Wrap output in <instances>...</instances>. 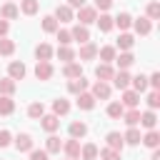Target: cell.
Returning <instances> with one entry per match:
<instances>
[{
    "mask_svg": "<svg viewBox=\"0 0 160 160\" xmlns=\"http://www.w3.org/2000/svg\"><path fill=\"white\" fill-rule=\"evenodd\" d=\"M35 75H38V80H50V78H52V65H50V60H38Z\"/></svg>",
    "mask_w": 160,
    "mask_h": 160,
    "instance_id": "cell-1",
    "label": "cell"
},
{
    "mask_svg": "<svg viewBox=\"0 0 160 160\" xmlns=\"http://www.w3.org/2000/svg\"><path fill=\"white\" fill-rule=\"evenodd\" d=\"M15 148H18L20 152H25V150H32V138H30L28 132H20V135L15 138Z\"/></svg>",
    "mask_w": 160,
    "mask_h": 160,
    "instance_id": "cell-2",
    "label": "cell"
},
{
    "mask_svg": "<svg viewBox=\"0 0 160 160\" xmlns=\"http://www.w3.org/2000/svg\"><path fill=\"white\" fill-rule=\"evenodd\" d=\"M80 22L82 25H88V22H92V20H98V12H95V8H88V5H82L80 8Z\"/></svg>",
    "mask_w": 160,
    "mask_h": 160,
    "instance_id": "cell-3",
    "label": "cell"
},
{
    "mask_svg": "<svg viewBox=\"0 0 160 160\" xmlns=\"http://www.w3.org/2000/svg\"><path fill=\"white\" fill-rule=\"evenodd\" d=\"M70 35H72V40H80V42H90V32H88V28H85V25H75V28L70 30Z\"/></svg>",
    "mask_w": 160,
    "mask_h": 160,
    "instance_id": "cell-4",
    "label": "cell"
},
{
    "mask_svg": "<svg viewBox=\"0 0 160 160\" xmlns=\"http://www.w3.org/2000/svg\"><path fill=\"white\" fill-rule=\"evenodd\" d=\"M8 72H10V80H22L25 78V65L22 62H10Z\"/></svg>",
    "mask_w": 160,
    "mask_h": 160,
    "instance_id": "cell-5",
    "label": "cell"
},
{
    "mask_svg": "<svg viewBox=\"0 0 160 160\" xmlns=\"http://www.w3.org/2000/svg\"><path fill=\"white\" fill-rule=\"evenodd\" d=\"M92 98L108 100V98H110V85H108V82H95V85H92Z\"/></svg>",
    "mask_w": 160,
    "mask_h": 160,
    "instance_id": "cell-6",
    "label": "cell"
},
{
    "mask_svg": "<svg viewBox=\"0 0 160 160\" xmlns=\"http://www.w3.org/2000/svg\"><path fill=\"white\" fill-rule=\"evenodd\" d=\"M112 82H115V88H120V90H128V85H130V75H128L125 70H120L118 75H112Z\"/></svg>",
    "mask_w": 160,
    "mask_h": 160,
    "instance_id": "cell-7",
    "label": "cell"
},
{
    "mask_svg": "<svg viewBox=\"0 0 160 160\" xmlns=\"http://www.w3.org/2000/svg\"><path fill=\"white\" fill-rule=\"evenodd\" d=\"M95 75L100 78V82H105V80H112V75H115V72H112V68H110V65H98V68H95Z\"/></svg>",
    "mask_w": 160,
    "mask_h": 160,
    "instance_id": "cell-8",
    "label": "cell"
},
{
    "mask_svg": "<svg viewBox=\"0 0 160 160\" xmlns=\"http://www.w3.org/2000/svg\"><path fill=\"white\" fill-rule=\"evenodd\" d=\"M138 102H140V95H138V92H132V90H125V92H122V102H120V105L135 108Z\"/></svg>",
    "mask_w": 160,
    "mask_h": 160,
    "instance_id": "cell-9",
    "label": "cell"
},
{
    "mask_svg": "<svg viewBox=\"0 0 160 160\" xmlns=\"http://www.w3.org/2000/svg\"><path fill=\"white\" fill-rule=\"evenodd\" d=\"M78 105H80L82 110H92V108H95V98L88 95V92H80V95H78Z\"/></svg>",
    "mask_w": 160,
    "mask_h": 160,
    "instance_id": "cell-10",
    "label": "cell"
},
{
    "mask_svg": "<svg viewBox=\"0 0 160 160\" xmlns=\"http://www.w3.org/2000/svg\"><path fill=\"white\" fill-rule=\"evenodd\" d=\"M108 148L110 150H122V135L120 132H108Z\"/></svg>",
    "mask_w": 160,
    "mask_h": 160,
    "instance_id": "cell-11",
    "label": "cell"
},
{
    "mask_svg": "<svg viewBox=\"0 0 160 160\" xmlns=\"http://www.w3.org/2000/svg\"><path fill=\"white\" fill-rule=\"evenodd\" d=\"M62 148H65V152L70 155V160H75V158L80 155V142H78L75 138H72V140H68V142H65Z\"/></svg>",
    "mask_w": 160,
    "mask_h": 160,
    "instance_id": "cell-12",
    "label": "cell"
},
{
    "mask_svg": "<svg viewBox=\"0 0 160 160\" xmlns=\"http://www.w3.org/2000/svg\"><path fill=\"white\" fill-rule=\"evenodd\" d=\"M55 20H60V22H68V20H72V10H70L68 5H60V8L55 10Z\"/></svg>",
    "mask_w": 160,
    "mask_h": 160,
    "instance_id": "cell-13",
    "label": "cell"
},
{
    "mask_svg": "<svg viewBox=\"0 0 160 160\" xmlns=\"http://www.w3.org/2000/svg\"><path fill=\"white\" fill-rule=\"evenodd\" d=\"M98 55V48L92 45V42H82V48H80V58L82 60H90V58H95Z\"/></svg>",
    "mask_w": 160,
    "mask_h": 160,
    "instance_id": "cell-14",
    "label": "cell"
},
{
    "mask_svg": "<svg viewBox=\"0 0 160 160\" xmlns=\"http://www.w3.org/2000/svg\"><path fill=\"white\" fill-rule=\"evenodd\" d=\"M85 88H88V80H85L82 75H80V78H75V80H70V85H68V90H70V92H82Z\"/></svg>",
    "mask_w": 160,
    "mask_h": 160,
    "instance_id": "cell-15",
    "label": "cell"
},
{
    "mask_svg": "<svg viewBox=\"0 0 160 160\" xmlns=\"http://www.w3.org/2000/svg\"><path fill=\"white\" fill-rule=\"evenodd\" d=\"M58 125H60V120H58V115H42V128H45L48 132H52V130H58Z\"/></svg>",
    "mask_w": 160,
    "mask_h": 160,
    "instance_id": "cell-16",
    "label": "cell"
},
{
    "mask_svg": "<svg viewBox=\"0 0 160 160\" xmlns=\"http://www.w3.org/2000/svg\"><path fill=\"white\" fill-rule=\"evenodd\" d=\"M85 132H88V125H85V122H80V120L70 122V135H72V138H82Z\"/></svg>",
    "mask_w": 160,
    "mask_h": 160,
    "instance_id": "cell-17",
    "label": "cell"
},
{
    "mask_svg": "<svg viewBox=\"0 0 160 160\" xmlns=\"http://www.w3.org/2000/svg\"><path fill=\"white\" fill-rule=\"evenodd\" d=\"M0 15H2V18H8V20H12V18H18V15H20V8H15L12 2H8V5H2Z\"/></svg>",
    "mask_w": 160,
    "mask_h": 160,
    "instance_id": "cell-18",
    "label": "cell"
},
{
    "mask_svg": "<svg viewBox=\"0 0 160 160\" xmlns=\"http://www.w3.org/2000/svg\"><path fill=\"white\" fill-rule=\"evenodd\" d=\"M35 55H38V60H50L52 48H50V45H45V42H40V45L35 48Z\"/></svg>",
    "mask_w": 160,
    "mask_h": 160,
    "instance_id": "cell-19",
    "label": "cell"
},
{
    "mask_svg": "<svg viewBox=\"0 0 160 160\" xmlns=\"http://www.w3.org/2000/svg\"><path fill=\"white\" fill-rule=\"evenodd\" d=\"M52 110H55V115H65V112L70 110V102L62 100V98H58V100L52 102Z\"/></svg>",
    "mask_w": 160,
    "mask_h": 160,
    "instance_id": "cell-20",
    "label": "cell"
},
{
    "mask_svg": "<svg viewBox=\"0 0 160 160\" xmlns=\"http://www.w3.org/2000/svg\"><path fill=\"white\" fill-rule=\"evenodd\" d=\"M140 122H142L145 128H150V130H152V128H155V122H158V118H155V112H152V110H148V112H142V115H140Z\"/></svg>",
    "mask_w": 160,
    "mask_h": 160,
    "instance_id": "cell-21",
    "label": "cell"
},
{
    "mask_svg": "<svg viewBox=\"0 0 160 160\" xmlns=\"http://www.w3.org/2000/svg\"><path fill=\"white\" fill-rule=\"evenodd\" d=\"M80 152H82V160H95V158H98V145L88 142V145H85Z\"/></svg>",
    "mask_w": 160,
    "mask_h": 160,
    "instance_id": "cell-22",
    "label": "cell"
},
{
    "mask_svg": "<svg viewBox=\"0 0 160 160\" xmlns=\"http://www.w3.org/2000/svg\"><path fill=\"white\" fill-rule=\"evenodd\" d=\"M20 10H22L25 15H35V12H38V0H22V2H20Z\"/></svg>",
    "mask_w": 160,
    "mask_h": 160,
    "instance_id": "cell-23",
    "label": "cell"
},
{
    "mask_svg": "<svg viewBox=\"0 0 160 160\" xmlns=\"http://www.w3.org/2000/svg\"><path fill=\"white\" fill-rule=\"evenodd\" d=\"M112 25H115V22H112V18H110V15H100V18H98V28H100L102 32L112 30Z\"/></svg>",
    "mask_w": 160,
    "mask_h": 160,
    "instance_id": "cell-24",
    "label": "cell"
},
{
    "mask_svg": "<svg viewBox=\"0 0 160 160\" xmlns=\"http://www.w3.org/2000/svg\"><path fill=\"white\" fill-rule=\"evenodd\" d=\"M108 115H110V118H122V115H125V108H122L120 102H110V105H108Z\"/></svg>",
    "mask_w": 160,
    "mask_h": 160,
    "instance_id": "cell-25",
    "label": "cell"
},
{
    "mask_svg": "<svg viewBox=\"0 0 160 160\" xmlns=\"http://www.w3.org/2000/svg\"><path fill=\"white\" fill-rule=\"evenodd\" d=\"M140 140H142L148 148H158V142H160V135H158L155 130H150V132H148L145 138H140Z\"/></svg>",
    "mask_w": 160,
    "mask_h": 160,
    "instance_id": "cell-26",
    "label": "cell"
},
{
    "mask_svg": "<svg viewBox=\"0 0 160 160\" xmlns=\"http://www.w3.org/2000/svg\"><path fill=\"white\" fill-rule=\"evenodd\" d=\"M15 110V102L10 98H0V115H10Z\"/></svg>",
    "mask_w": 160,
    "mask_h": 160,
    "instance_id": "cell-27",
    "label": "cell"
},
{
    "mask_svg": "<svg viewBox=\"0 0 160 160\" xmlns=\"http://www.w3.org/2000/svg\"><path fill=\"white\" fill-rule=\"evenodd\" d=\"M112 22H115L118 28H122V30H125V28H130V22H132V18H130L128 12H120V15H118V18L112 20Z\"/></svg>",
    "mask_w": 160,
    "mask_h": 160,
    "instance_id": "cell-28",
    "label": "cell"
},
{
    "mask_svg": "<svg viewBox=\"0 0 160 160\" xmlns=\"http://www.w3.org/2000/svg\"><path fill=\"white\" fill-rule=\"evenodd\" d=\"M42 30H45V32H55V30H58V20H55L52 15L42 18Z\"/></svg>",
    "mask_w": 160,
    "mask_h": 160,
    "instance_id": "cell-29",
    "label": "cell"
},
{
    "mask_svg": "<svg viewBox=\"0 0 160 160\" xmlns=\"http://www.w3.org/2000/svg\"><path fill=\"white\" fill-rule=\"evenodd\" d=\"M135 30H138L140 35H148V32H150V20H148V18L135 20Z\"/></svg>",
    "mask_w": 160,
    "mask_h": 160,
    "instance_id": "cell-30",
    "label": "cell"
},
{
    "mask_svg": "<svg viewBox=\"0 0 160 160\" xmlns=\"http://www.w3.org/2000/svg\"><path fill=\"white\" fill-rule=\"evenodd\" d=\"M58 55H60V60H62V62H70V60L75 58V50H72V48H68V45H62V48L58 50Z\"/></svg>",
    "mask_w": 160,
    "mask_h": 160,
    "instance_id": "cell-31",
    "label": "cell"
},
{
    "mask_svg": "<svg viewBox=\"0 0 160 160\" xmlns=\"http://www.w3.org/2000/svg\"><path fill=\"white\" fill-rule=\"evenodd\" d=\"M122 140H128L130 145H138V142H140V130H138V128H130V130L125 132V138H122Z\"/></svg>",
    "mask_w": 160,
    "mask_h": 160,
    "instance_id": "cell-32",
    "label": "cell"
},
{
    "mask_svg": "<svg viewBox=\"0 0 160 160\" xmlns=\"http://www.w3.org/2000/svg\"><path fill=\"white\" fill-rule=\"evenodd\" d=\"M60 148H62V142H60V138H55V135H50V138H48V150H45V152H60Z\"/></svg>",
    "mask_w": 160,
    "mask_h": 160,
    "instance_id": "cell-33",
    "label": "cell"
},
{
    "mask_svg": "<svg viewBox=\"0 0 160 160\" xmlns=\"http://www.w3.org/2000/svg\"><path fill=\"white\" fill-rule=\"evenodd\" d=\"M132 42H135V40H132V35H128V32L118 38V48H122V50H130V48H132Z\"/></svg>",
    "mask_w": 160,
    "mask_h": 160,
    "instance_id": "cell-34",
    "label": "cell"
},
{
    "mask_svg": "<svg viewBox=\"0 0 160 160\" xmlns=\"http://www.w3.org/2000/svg\"><path fill=\"white\" fill-rule=\"evenodd\" d=\"M42 112H45L42 102H32V105L28 108V115H30V118H42Z\"/></svg>",
    "mask_w": 160,
    "mask_h": 160,
    "instance_id": "cell-35",
    "label": "cell"
},
{
    "mask_svg": "<svg viewBox=\"0 0 160 160\" xmlns=\"http://www.w3.org/2000/svg\"><path fill=\"white\" fill-rule=\"evenodd\" d=\"M132 62H135V58H132V55H130V52H122V55H120V58H118V65H120V68H122V70H125V68H130V65H132Z\"/></svg>",
    "mask_w": 160,
    "mask_h": 160,
    "instance_id": "cell-36",
    "label": "cell"
},
{
    "mask_svg": "<svg viewBox=\"0 0 160 160\" xmlns=\"http://www.w3.org/2000/svg\"><path fill=\"white\" fill-rule=\"evenodd\" d=\"M0 92H5V95H10V92H15V80H0Z\"/></svg>",
    "mask_w": 160,
    "mask_h": 160,
    "instance_id": "cell-37",
    "label": "cell"
},
{
    "mask_svg": "<svg viewBox=\"0 0 160 160\" xmlns=\"http://www.w3.org/2000/svg\"><path fill=\"white\" fill-rule=\"evenodd\" d=\"M12 50H15V42H12V40H5V38H2V40H0V55H10Z\"/></svg>",
    "mask_w": 160,
    "mask_h": 160,
    "instance_id": "cell-38",
    "label": "cell"
},
{
    "mask_svg": "<svg viewBox=\"0 0 160 160\" xmlns=\"http://www.w3.org/2000/svg\"><path fill=\"white\" fill-rule=\"evenodd\" d=\"M98 52H100V58H102L105 62L115 60V48H110V45H108V48H102V50H98Z\"/></svg>",
    "mask_w": 160,
    "mask_h": 160,
    "instance_id": "cell-39",
    "label": "cell"
},
{
    "mask_svg": "<svg viewBox=\"0 0 160 160\" xmlns=\"http://www.w3.org/2000/svg\"><path fill=\"white\" fill-rule=\"evenodd\" d=\"M62 72H65L68 78H72V80H75V78H80V65H75V62H70V65H68V68H65Z\"/></svg>",
    "mask_w": 160,
    "mask_h": 160,
    "instance_id": "cell-40",
    "label": "cell"
},
{
    "mask_svg": "<svg viewBox=\"0 0 160 160\" xmlns=\"http://www.w3.org/2000/svg\"><path fill=\"white\" fill-rule=\"evenodd\" d=\"M125 122H128L130 128H135V125L140 122V112H138V110H130V112L125 115Z\"/></svg>",
    "mask_w": 160,
    "mask_h": 160,
    "instance_id": "cell-41",
    "label": "cell"
},
{
    "mask_svg": "<svg viewBox=\"0 0 160 160\" xmlns=\"http://www.w3.org/2000/svg\"><path fill=\"white\" fill-rule=\"evenodd\" d=\"M130 80H132L135 90H145V88H148V78H145V75H138V78H130Z\"/></svg>",
    "mask_w": 160,
    "mask_h": 160,
    "instance_id": "cell-42",
    "label": "cell"
},
{
    "mask_svg": "<svg viewBox=\"0 0 160 160\" xmlns=\"http://www.w3.org/2000/svg\"><path fill=\"white\" fill-rule=\"evenodd\" d=\"M148 105H150L152 110H155V108L160 105V92H158V90H152V92L148 95Z\"/></svg>",
    "mask_w": 160,
    "mask_h": 160,
    "instance_id": "cell-43",
    "label": "cell"
},
{
    "mask_svg": "<svg viewBox=\"0 0 160 160\" xmlns=\"http://www.w3.org/2000/svg\"><path fill=\"white\" fill-rule=\"evenodd\" d=\"M100 158H102V160H120L118 150H110V148H105V150L100 152Z\"/></svg>",
    "mask_w": 160,
    "mask_h": 160,
    "instance_id": "cell-44",
    "label": "cell"
},
{
    "mask_svg": "<svg viewBox=\"0 0 160 160\" xmlns=\"http://www.w3.org/2000/svg\"><path fill=\"white\" fill-rule=\"evenodd\" d=\"M58 40H60L62 45H68V42L72 40V35H70V30H58Z\"/></svg>",
    "mask_w": 160,
    "mask_h": 160,
    "instance_id": "cell-45",
    "label": "cell"
},
{
    "mask_svg": "<svg viewBox=\"0 0 160 160\" xmlns=\"http://www.w3.org/2000/svg\"><path fill=\"white\" fill-rule=\"evenodd\" d=\"M148 15L155 20V18L160 15V5H158V2H150V5H148Z\"/></svg>",
    "mask_w": 160,
    "mask_h": 160,
    "instance_id": "cell-46",
    "label": "cell"
},
{
    "mask_svg": "<svg viewBox=\"0 0 160 160\" xmlns=\"http://www.w3.org/2000/svg\"><path fill=\"white\" fill-rule=\"evenodd\" d=\"M30 160H48L45 150H30Z\"/></svg>",
    "mask_w": 160,
    "mask_h": 160,
    "instance_id": "cell-47",
    "label": "cell"
},
{
    "mask_svg": "<svg viewBox=\"0 0 160 160\" xmlns=\"http://www.w3.org/2000/svg\"><path fill=\"white\" fill-rule=\"evenodd\" d=\"M5 145H10V132L0 130V148H5Z\"/></svg>",
    "mask_w": 160,
    "mask_h": 160,
    "instance_id": "cell-48",
    "label": "cell"
},
{
    "mask_svg": "<svg viewBox=\"0 0 160 160\" xmlns=\"http://www.w3.org/2000/svg\"><path fill=\"white\" fill-rule=\"evenodd\" d=\"M110 5H112V0H95V8L98 10H108Z\"/></svg>",
    "mask_w": 160,
    "mask_h": 160,
    "instance_id": "cell-49",
    "label": "cell"
},
{
    "mask_svg": "<svg viewBox=\"0 0 160 160\" xmlns=\"http://www.w3.org/2000/svg\"><path fill=\"white\" fill-rule=\"evenodd\" d=\"M150 85L158 90V85H160V75H158V72H152V75H150Z\"/></svg>",
    "mask_w": 160,
    "mask_h": 160,
    "instance_id": "cell-50",
    "label": "cell"
},
{
    "mask_svg": "<svg viewBox=\"0 0 160 160\" xmlns=\"http://www.w3.org/2000/svg\"><path fill=\"white\" fill-rule=\"evenodd\" d=\"M85 0H68V8H82Z\"/></svg>",
    "mask_w": 160,
    "mask_h": 160,
    "instance_id": "cell-51",
    "label": "cell"
},
{
    "mask_svg": "<svg viewBox=\"0 0 160 160\" xmlns=\"http://www.w3.org/2000/svg\"><path fill=\"white\" fill-rule=\"evenodd\" d=\"M5 32H8V22H5V20H0V35H5Z\"/></svg>",
    "mask_w": 160,
    "mask_h": 160,
    "instance_id": "cell-52",
    "label": "cell"
},
{
    "mask_svg": "<svg viewBox=\"0 0 160 160\" xmlns=\"http://www.w3.org/2000/svg\"><path fill=\"white\" fill-rule=\"evenodd\" d=\"M152 160H160V152H158V150L152 152Z\"/></svg>",
    "mask_w": 160,
    "mask_h": 160,
    "instance_id": "cell-53",
    "label": "cell"
}]
</instances>
